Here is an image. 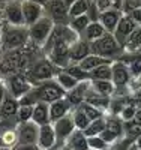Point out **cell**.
<instances>
[{
    "mask_svg": "<svg viewBox=\"0 0 141 150\" xmlns=\"http://www.w3.org/2000/svg\"><path fill=\"white\" fill-rule=\"evenodd\" d=\"M32 122L36 123L38 126H42V125L51 123V119H50V105L48 104H44V102L35 104Z\"/></svg>",
    "mask_w": 141,
    "mask_h": 150,
    "instance_id": "603a6c76",
    "label": "cell"
},
{
    "mask_svg": "<svg viewBox=\"0 0 141 150\" xmlns=\"http://www.w3.org/2000/svg\"><path fill=\"white\" fill-rule=\"evenodd\" d=\"M137 107H134V105H125L123 108H122V111L119 112V117L123 120V122H131L132 119H134V116H135V112H137Z\"/></svg>",
    "mask_w": 141,
    "mask_h": 150,
    "instance_id": "ab89813d",
    "label": "cell"
},
{
    "mask_svg": "<svg viewBox=\"0 0 141 150\" xmlns=\"http://www.w3.org/2000/svg\"><path fill=\"white\" fill-rule=\"evenodd\" d=\"M65 71L69 74V75H72V77L77 80V81H80V83H83V81H90V77H89V72H86L84 69H81L80 68V65H68L66 68H65Z\"/></svg>",
    "mask_w": 141,
    "mask_h": 150,
    "instance_id": "d6a6232c",
    "label": "cell"
},
{
    "mask_svg": "<svg viewBox=\"0 0 141 150\" xmlns=\"http://www.w3.org/2000/svg\"><path fill=\"white\" fill-rule=\"evenodd\" d=\"M75 2H77V0H63V3H65V5L68 6V8H69V6H71L72 3H75Z\"/></svg>",
    "mask_w": 141,
    "mask_h": 150,
    "instance_id": "7dc6e473",
    "label": "cell"
},
{
    "mask_svg": "<svg viewBox=\"0 0 141 150\" xmlns=\"http://www.w3.org/2000/svg\"><path fill=\"white\" fill-rule=\"evenodd\" d=\"M141 8V0H122V3L119 6V9L122 11V14L129 15L131 12H134L135 9Z\"/></svg>",
    "mask_w": 141,
    "mask_h": 150,
    "instance_id": "74e56055",
    "label": "cell"
},
{
    "mask_svg": "<svg viewBox=\"0 0 141 150\" xmlns=\"http://www.w3.org/2000/svg\"><path fill=\"white\" fill-rule=\"evenodd\" d=\"M105 131L111 132L116 138H122L125 137V122L119 116L105 114Z\"/></svg>",
    "mask_w": 141,
    "mask_h": 150,
    "instance_id": "7402d4cb",
    "label": "cell"
},
{
    "mask_svg": "<svg viewBox=\"0 0 141 150\" xmlns=\"http://www.w3.org/2000/svg\"><path fill=\"white\" fill-rule=\"evenodd\" d=\"M14 150H41L38 146H17Z\"/></svg>",
    "mask_w": 141,
    "mask_h": 150,
    "instance_id": "b9f144b4",
    "label": "cell"
},
{
    "mask_svg": "<svg viewBox=\"0 0 141 150\" xmlns=\"http://www.w3.org/2000/svg\"><path fill=\"white\" fill-rule=\"evenodd\" d=\"M135 147H138V149H141V135L138 137V138L135 140Z\"/></svg>",
    "mask_w": 141,
    "mask_h": 150,
    "instance_id": "bcb514c9",
    "label": "cell"
},
{
    "mask_svg": "<svg viewBox=\"0 0 141 150\" xmlns=\"http://www.w3.org/2000/svg\"><path fill=\"white\" fill-rule=\"evenodd\" d=\"M2 81L5 83L6 92L11 93L17 99H21L24 95H27L33 87L30 84V81L26 78L24 74H15V75H12V77H9L6 80H2Z\"/></svg>",
    "mask_w": 141,
    "mask_h": 150,
    "instance_id": "5b68a950",
    "label": "cell"
},
{
    "mask_svg": "<svg viewBox=\"0 0 141 150\" xmlns=\"http://www.w3.org/2000/svg\"><path fill=\"white\" fill-rule=\"evenodd\" d=\"M105 129V116L101 117V119H96V120H92L90 125L83 131L87 137H96V135H101Z\"/></svg>",
    "mask_w": 141,
    "mask_h": 150,
    "instance_id": "4dcf8cb0",
    "label": "cell"
},
{
    "mask_svg": "<svg viewBox=\"0 0 141 150\" xmlns=\"http://www.w3.org/2000/svg\"><path fill=\"white\" fill-rule=\"evenodd\" d=\"M125 135L129 137V138H132V140H137L138 137L141 135V126L137 125L134 120L125 122Z\"/></svg>",
    "mask_w": 141,
    "mask_h": 150,
    "instance_id": "8d00e7d4",
    "label": "cell"
},
{
    "mask_svg": "<svg viewBox=\"0 0 141 150\" xmlns=\"http://www.w3.org/2000/svg\"><path fill=\"white\" fill-rule=\"evenodd\" d=\"M135 27H137V24L132 21V18L129 15L123 14L119 24H117V27H116V30L113 32V36L116 38V41L119 42V45L123 50H125V44L128 41V38H129V35L135 30Z\"/></svg>",
    "mask_w": 141,
    "mask_h": 150,
    "instance_id": "30bf717a",
    "label": "cell"
},
{
    "mask_svg": "<svg viewBox=\"0 0 141 150\" xmlns=\"http://www.w3.org/2000/svg\"><path fill=\"white\" fill-rule=\"evenodd\" d=\"M135 146V140L129 138V137H122L116 143H113L110 146V150H132V147Z\"/></svg>",
    "mask_w": 141,
    "mask_h": 150,
    "instance_id": "d590c367",
    "label": "cell"
},
{
    "mask_svg": "<svg viewBox=\"0 0 141 150\" xmlns=\"http://www.w3.org/2000/svg\"><path fill=\"white\" fill-rule=\"evenodd\" d=\"M92 23V18L89 17V14L86 15H80V17H74V18H69V23H68V26L78 35L81 36L83 32L87 29V26Z\"/></svg>",
    "mask_w": 141,
    "mask_h": 150,
    "instance_id": "4316f807",
    "label": "cell"
},
{
    "mask_svg": "<svg viewBox=\"0 0 141 150\" xmlns=\"http://www.w3.org/2000/svg\"><path fill=\"white\" fill-rule=\"evenodd\" d=\"M2 15L3 21L8 26H17L23 27L24 24V17H23V8H21V0H12L2 6Z\"/></svg>",
    "mask_w": 141,
    "mask_h": 150,
    "instance_id": "ba28073f",
    "label": "cell"
},
{
    "mask_svg": "<svg viewBox=\"0 0 141 150\" xmlns=\"http://www.w3.org/2000/svg\"><path fill=\"white\" fill-rule=\"evenodd\" d=\"M36 146L41 150H51L57 146V137L53 128V123H47L39 126V135H38Z\"/></svg>",
    "mask_w": 141,
    "mask_h": 150,
    "instance_id": "7c38bea8",
    "label": "cell"
},
{
    "mask_svg": "<svg viewBox=\"0 0 141 150\" xmlns=\"http://www.w3.org/2000/svg\"><path fill=\"white\" fill-rule=\"evenodd\" d=\"M72 108L74 107L71 105V102L68 101L66 98H62V99H59V101L50 104V119H51V123H54V122L63 119L65 116L71 114Z\"/></svg>",
    "mask_w": 141,
    "mask_h": 150,
    "instance_id": "2e32d148",
    "label": "cell"
},
{
    "mask_svg": "<svg viewBox=\"0 0 141 150\" xmlns=\"http://www.w3.org/2000/svg\"><path fill=\"white\" fill-rule=\"evenodd\" d=\"M54 26L56 24L51 21L48 17L44 15L41 20H38L35 24H32L30 27H27L29 29V39H30V42L42 50L45 42L48 41L51 32H53Z\"/></svg>",
    "mask_w": 141,
    "mask_h": 150,
    "instance_id": "277c9868",
    "label": "cell"
},
{
    "mask_svg": "<svg viewBox=\"0 0 141 150\" xmlns=\"http://www.w3.org/2000/svg\"><path fill=\"white\" fill-rule=\"evenodd\" d=\"M65 146L68 150H90L89 149V138L87 135L80 131V129H75L69 138L65 141Z\"/></svg>",
    "mask_w": 141,
    "mask_h": 150,
    "instance_id": "e0dca14e",
    "label": "cell"
},
{
    "mask_svg": "<svg viewBox=\"0 0 141 150\" xmlns=\"http://www.w3.org/2000/svg\"><path fill=\"white\" fill-rule=\"evenodd\" d=\"M9 2H12V0H0V5H6V3H9Z\"/></svg>",
    "mask_w": 141,
    "mask_h": 150,
    "instance_id": "c3c4849f",
    "label": "cell"
},
{
    "mask_svg": "<svg viewBox=\"0 0 141 150\" xmlns=\"http://www.w3.org/2000/svg\"><path fill=\"white\" fill-rule=\"evenodd\" d=\"M90 90L93 93H98L101 96L111 98L116 93V86L113 84V81H101V80H92L90 81Z\"/></svg>",
    "mask_w": 141,
    "mask_h": 150,
    "instance_id": "d4e9b609",
    "label": "cell"
},
{
    "mask_svg": "<svg viewBox=\"0 0 141 150\" xmlns=\"http://www.w3.org/2000/svg\"><path fill=\"white\" fill-rule=\"evenodd\" d=\"M122 11L119 8H111L108 11H104V12H99L98 15V21L104 26V29L108 32V33H113L116 30L117 24L122 18Z\"/></svg>",
    "mask_w": 141,
    "mask_h": 150,
    "instance_id": "9a60e30c",
    "label": "cell"
},
{
    "mask_svg": "<svg viewBox=\"0 0 141 150\" xmlns=\"http://www.w3.org/2000/svg\"><path fill=\"white\" fill-rule=\"evenodd\" d=\"M54 80H56V83H57L66 93L71 92L72 89H75V87L80 84V81H77L72 75H69L65 69H60V71L57 72V75H56Z\"/></svg>",
    "mask_w": 141,
    "mask_h": 150,
    "instance_id": "484cf974",
    "label": "cell"
},
{
    "mask_svg": "<svg viewBox=\"0 0 141 150\" xmlns=\"http://www.w3.org/2000/svg\"><path fill=\"white\" fill-rule=\"evenodd\" d=\"M113 63V60H110V59H105V57H101V56H98V54H90V56H87L83 62H80V68L81 69H84L86 72H89L90 74L92 71H95V69H98V68H101V66H104V65H111Z\"/></svg>",
    "mask_w": 141,
    "mask_h": 150,
    "instance_id": "44dd1931",
    "label": "cell"
},
{
    "mask_svg": "<svg viewBox=\"0 0 141 150\" xmlns=\"http://www.w3.org/2000/svg\"><path fill=\"white\" fill-rule=\"evenodd\" d=\"M17 137H18V146H36L38 144V135H39V126L36 123L24 122L17 123L15 126Z\"/></svg>",
    "mask_w": 141,
    "mask_h": 150,
    "instance_id": "52a82bcc",
    "label": "cell"
},
{
    "mask_svg": "<svg viewBox=\"0 0 141 150\" xmlns=\"http://www.w3.org/2000/svg\"><path fill=\"white\" fill-rule=\"evenodd\" d=\"M132 150H141V149H138V147H135V146H134V147H132Z\"/></svg>",
    "mask_w": 141,
    "mask_h": 150,
    "instance_id": "f907efd6",
    "label": "cell"
},
{
    "mask_svg": "<svg viewBox=\"0 0 141 150\" xmlns=\"http://www.w3.org/2000/svg\"><path fill=\"white\" fill-rule=\"evenodd\" d=\"M71 116H72V120H74L75 128L80 129V131H84L89 125H90V119L84 114V111H83L80 107H74L72 111H71Z\"/></svg>",
    "mask_w": 141,
    "mask_h": 150,
    "instance_id": "f1b7e54d",
    "label": "cell"
},
{
    "mask_svg": "<svg viewBox=\"0 0 141 150\" xmlns=\"http://www.w3.org/2000/svg\"><path fill=\"white\" fill-rule=\"evenodd\" d=\"M92 54V47L89 42H86L84 39H80L75 41L71 48H69V65H78L80 62H83L87 56Z\"/></svg>",
    "mask_w": 141,
    "mask_h": 150,
    "instance_id": "5bb4252c",
    "label": "cell"
},
{
    "mask_svg": "<svg viewBox=\"0 0 141 150\" xmlns=\"http://www.w3.org/2000/svg\"><path fill=\"white\" fill-rule=\"evenodd\" d=\"M44 15L48 17L54 24H68L69 8L63 3V0H50L44 6Z\"/></svg>",
    "mask_w": 141,
    "mask_h": 150,
    "instance_id": "8992f818",
    "label": "cell"
},
{
    "mask_svg": "<svg viewBox=\"0 0 141 150\" xmlns=\"http://www.w3.org/2000/svg\"><path fill=\"white\" fill-rule=\"evenodd\" d=\"M141 48V27L137 26L125 44V53H137Z\"/></svg>",
    "mask_w": 141,
    "mask_h": 150,
    "instance_id": "83f0119b",
    "label": "cell"
},
{
    "mask_svg": "<svg viewBox=\"0 0 141 150\" xmlns=\"http://www.w3.org/2000/svg\"><path fill=\"white\" fill-rule=\"evenodd\" d=\"M21 8H23V17H24V24L26 27H30L38 20L44 17V6L36 5L29 0H21Z\"/></svg>",
    "mask_w": 141,
    "mask_h": 150,
    "instance_id": "4fadbf2b",
    "label": "cell"
},
{
    "mask_svg": "<svg viewBox=\"0 0 141 150\" xmlns=\"http://www.w3.org/2000/svg\"><path fill=\"white\" fill-rule=\"evenodd\" d=\"M137 125H140L141 126V108H138L137 110V112H135V116H134V119H132Z\"/></svg>",
    "mask_w": 141,
    "mask_h": 150,
    "instance_id": "ee69618b",
    "label": "cell"
},
{
    "mask_svg": "<svg viewBox=\"0 0 141 150\" xmlns=\"http://www.w3.org/2000/svg\"><path fill=\"white\" fill-rule=\"evenodd\" d=\"M29 29L23 26H8L5 24L2 32H0V53H11V51H18L23 50L29 44Z\"/></svg>",
    "mask_w": 141,
    "mask_h": 150,
    "instance_id": "6da1fadb",
    "label": "cell"
},
{
    "mask_svg": "<svg viewBox=\"0 0 141 150\" xmlns=\"http://www.w3.org/2000/svg\"><path fill=\"white\" fill-rule=\"evenodd\" d=\"M83 111H84V114L90 119V122L92 120H96V119H101V117H104L107 112H104L102 110H99V108H96V107H93V105H90V104H87V102H83L81 105H78Z\"/></svg>",
    "mask_w": 141,
    "mask_h": 150,
    "instance_id": "836d02e7",
    "label": "cell"
},
{
    "mask_svg": "<svg viewBox=\"0 0 141 150\" xmlns=\"http://www.w3.org/2000/svg\"><path fill=\"white\" fill-rule=\"evenodd\" d=\"M135 54H137V56H140V57H141V48H140V50H138V51H137V53H135Z\"/></svg>",
    "mask_w": 141,
    "mask_h": 150,
    "instance_id": "681fc988",
    "label": "cell"
},
{
    "mask_svg": "<svg viewBox=\"0 0 141 150\" xmlns=\"http://www.w3.org/2000/svg\"><path fill=\"white\" fill-rule=\"evenodd\" d=\"M5 95H6V87H5V83H3V81H0V105H2V101H3Z\"/></svg>",
    "mask_w": 141,
    "mask_h": 150,
    "instance_id": "7bdbcfd3",
    "label": "cell"
},
{
    "mask_svg": "<svg viewBox=\"0 0 141 150\" xmlns=\"http://www.w3.org/2000/svg\"><path fill=\"white\" fill-rule=\"evenodd\" d=\"M89 11H90V6H89L87 0H77L75 3H72L69 6V18L86 15V14H89Z\"/></svg>",
    "mask_w": 141,
    "mask_h": 150,
    "instance_id": "1f68e13d",
    "label": "cell"
},
{
    "mask_svg": "<svg viewBox=\"0 0 141 150\" xmlns=\"http://www.w3.org/2000/svg\"><path fill=\"white\" fill-rule=\"evenodd\" d=\"M129 17L132 18V21L137 24V26L141 27V8H140V9H135L134 12H131Z\"/></svg>",
    "mask_w": 141,
    "mask_h": 150,
    "instance_id": "60d3db41",
    "label": "cell"
},
{
    "mask_svg": "<svg viewBox=\"0 0 141 150\" xmlns=\"http://www.w3.org/2000/svg\"><path fill=\"white\" fill-rule=\"evenodd\" d=\"M33 107L35 105H20L18 112H17V123H24V122H30L33 116Z\"/></svg>",
    "mask_w": 141,
    "mask_h": 150,
    "instance_id": "e575fe53",
    "label": "cell"
},
{
    "mask_svg": "<svg viewBox=\"0 0 141 150\" xmlns=\"http://www.w3.org/2000/svg\"><path fill=\"white\" fill-rule=\"evenodd\" d=\"M59 71L60 68H57L54 63H51V60L45 54H42L41 57H38L32 62L30 66L24 71V75L32 86H36L44 81L54 80Z\"/></svg>",
    "mask_w": 141,
    "mask_h": 150,
    "instance_id": "7a4b0ae2",
    "label": "cell"
},
{
    "mask_svg": "<svg viewBox=\"0 0 141 150\" xmlns=\"http://www.w3.org/2000/svg\"><path fill=\"white\" fill-rule=\"evenodd\" d=\"M53 128H54V132H56V137H57V146L65 144V141L69 138V135L77 129L71 114H68V116H65L63 119L54 122L53 123Z\"/></svg>",
    "mask_w": 141,
    "mask_h": 150,
    "instance_id": "8fae6325",
    "label": "cell"
},
{
    "mask_svg": "<svg viewBox=\"0 0 141 150\" xmlns=\"http://www.w3.org/2000/svg\"><path fill=\"white\" fill-rule=\"evenodd\" d=\"M92 47V53L93 54H98L101 57H105V59H110L113 62L119 60L125 50L119 45V42L116 41V38L113 36V33H107L105 36H102L101 39H98L96 42L90 44Z\"/></svg>",
    "mask_w": 141,
    "mask_h": 150,
    "instance_id": "3957f363",
    "label": "cell"
},
{
    "mask_svg": "<svg viewBox=\"0 0 141 150\" xmlns=\"http://www.w3.org/2000/svg\"><path fill=\"white\" fill-rule=\"evenodd\" d=\"M107 33L108 32L104 29V26H102L99 21H92L87 26V29L83 32V35L80 38H81V39H84L86 42H89V44H93L98 39H101L102 36H105Z\"/></svg>",
    "mask_w": 141,
    "mask_h": 150,
    "instance_id": "ffe728a7",
    "label": "cell"
},
{
    "mask_svg": "<svg viewBox=\"0 0 141 150\" xmlns=\"http://www.w3.org/2000/svg\"><path fill=\"white\" fill-rule=\"evenodd\" d=\"M29 2H33V3H36V5H41V6H45L50 0H29Z\"/></svg>",
    "mask_w": 141,
    "mask_h": 150,
    "instance_id": "f6af8a7d",
    "label": "cell"
},
{
    "mask_svg": "<svg viewBox=\"0 0 141 150\" xmlns=\"http://www.w3.org/2000/svg\"><path fill=\"white\" fill-rule=\"evenodd\" d=\"M89 89H90V81H83V83H80L78 86H77L75 89L68 92L65 98L71 102L72 107H78V105H81L86 101V96L89 93Z\"/></svg>",
    "mask_w": 141,
    "mask_h": 150,
    "instance_id": "ac0fdd59",
    "label": "cell"
},
{
    "mask_svg": "<svg viewBox=\"0 0 141 150\" xmlns=\"http://www.w3.org/2000/svg\"><path fill=\"white\" fill-rule=\"evenodd\" d=\"M140 81H141V77H140Z\"/></svg>",
    "mask_w": 141,
    "mask_h": 150,
    "instance_id": "816d5d0a",
    "label": "cell"
},
{
    "mask_svg": "<svg viewBox=\"0 0 141 150\" xmlns=\"http://www.w3.org/2000/svg\"><path fill=\"white\" fill-rule=\"evenodd\" d=\"M113 65V63H111ZM111 65H104L95 71H92L89 74L90 77V81L92 80H101V81H111V77H113V68Z\"/></svg>",
    "mask_w": 141,
    "mask_h": 150,
    "instance_id": "f546056e",
    "label": "cell"
},
{
    "mask_svg": "<svg viewBox=\"0 0 141 150\" xmlns=\"http://www.w3.org/2000/svg\"><path fill=\"white\" fill-rule=\"evenodd\" d=\"M113 77L111 81L113 84L116 86V90L119 89H128V86L132 83V77H131V72L128 69V66L120 60L113 62Z\"/></svg>",
    "mask_w": 141,
    "mask_h": 150,
    "instance_id": "9c48e42d",
    "label": "cell"
},
{
    "mask_svg": "<svg viewBox=\"0 0 141 150\" xmlns=\"http://www.w3.org/2000/svg\"><path fill=\"white\" fill-rule=\"evenodd\" d=\"M87 138H89V149L90 150H110V144L105 143L99 135L87 137Z\"/></svg>",
    "mask_w": 141,
    "mask_h": 150,
    "instance_id": "f35d334b",
    "label": "cell"
},
{
    "mask_svg": "<svg viewBox=\"0 0 141 150\" xmlns=\"http://www.w3.org/2000/svg\"><path fill=\"white\" fill-rule=\"evenodd\" d=\"M18 146V137L15 128L0 131V150H14Z\"/></svg>",
    "mask_w": 141,
    "mask_h": 150,
    "instance_id": "cb8c5ba5",
    "label": "cell"
},
{
    "mask_svg": "<svg viewBox=\"0 0 141 150\" xmlns=\"http://www.w3.org/2000/svg\"><path fill=\"white\" fill-rule=\"evenodd\" d=\"M18 108H20L18 99L6 92L3 101H2V105H0V114H2L3 117H6V119H15L17 112H18Z\"/></svg>",
    "mask_w": 141,
    "mask_h": 150,
    "instance_id": "d6986e66",
    "label": "cell"
}]
</instances>
